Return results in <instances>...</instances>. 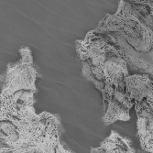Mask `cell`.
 <instances>
[{"instance_id": "cell-5", "label": "cell", "mask_w": 153, "mask_h": 153, "mask_svg": "<svg viewBox=\"0 0 153 153\" xmlns=\"http://www.w3.org/2000/svg\"><path fill=\"white\" fill-rule=\"evenodd\" d=\"M89 81L102 94L103 122L105 125L108 126L118 120L128 121L130 118L129 111L134 106V102L129 98L126 92H121L113 86L94 79Z\"/></svg>"}, {"instance_id": "cell-6", "label": "cell", "mask_w": 153, "mask_h": 153, "mask_svg": "<svg viewBox=\"0 0 153 153\" xmlns=\"http://www.w3.org/2000/svg\"><path fill=\"white\" fill-rule=\"evenodd\" d=\"M120 51L127 63L128 72L134 74H146L153 80V50L149 52H138L122 37L114 34H102Z\"/></svg>"}, {"instance_id": "cell-1", "label": "cell", "mask_w": 153, "mask_h": 153, "mask_svg": "<svg viewBox=\"0 0 153 153\" xmlns=\"http://www.w3.org/2000/svg\"><path fill=\"white\" fill-rule=\"evenodd\" d=\"M35 101L0 110V153H75L62 140L57 115L37 114Z\"/></svg>"}, {"instance_id": "cell-4", "label": "cell", "mask_w": 153, "mask_h": 153, "mask_svg": "<svg viewBox=\"0 0 153 153\" xmlns=\"http://www.w3.org/2000/svg\"><path fill=\"white\" fill-rule=\"evenodd\" d=\"M21 57L16 62L7 64L0 77V109L17 105L18 103L35 101L38 71L30 48L19 50Z\"/></svg>"}, {"instance_id": "cell-8", "label": "cell", "mask_w": 153, "mask_h": 153, "mask_svg": "<svg viewBox=\"0 0 153 153\" xmlns=\"http://www.w3.org/2000/svg\"><path fill=\"white\" fill-rule=\"evenodd\" d=\"M126 93L134 103H146L153 110V80L146 74H131L126 78Z\"/></svg>"}, {"instance_id": "cell-3", "label": "cell", "mask_w": 153, "mask_h": 153, "mask_svg": "<svg viewBox=\"0 0 153 153\" xmlns=\"http://www.w3.org/2000/svg\"><path fill=\"white\" fill-rule=\"evenodd\" d=\"M93 31L120 36L137 51L149 52L153 50V13L136 0H121L117 12L106 14Z\"/></svg>"}, {"instance_id": "cell-2", "label": "cell", "mask_w": 153, "mask_h": 153, "mask_svg": "<svg viewBox=\"0 0 153 153\" xmlns=\"http://www.w3.org/2000/svg\"><path fill=\"white\" fill-rule=\"evenodd\" d=\"M78 58L82 62L86 80H96L126 92V78L130 75L118 49L102 34L89 31L75 41Z\"/></svg>"}, {"instance_id": "cell-7", "label": "cell", "mask_w": 153, "mask_h": 153, "mask_svg": "<svg viewBox=\"0 0 153 153\" xmlns=\"http://www.w3.org/2000/svg\"><path fill=\"white\" fill-rule=\"evenodd\" d=\"M137 115V137L141 149L149 153H153V110L146 103H134Z\"/></svg>"}, {"instance_id": "cell-10", "label": "cell", "mask_w": 153, "mask_h": 153, "mask_svg": "<svg viewBox=\"0 0 153 153\" xmlns=\"http://www.w3.org/2000/svg\"><path fill=\"white\" fill-rule=\"evenodd\" d=\"M136 2L138 3V4H141V5H144V6H147L153 13V1H137L136 0Z\"/></svg>"}, {"instance_id": "cell-9", "label": "cell", "mask_w": 153, "mask_h": 153, "mask_svg": "<svg viewBox=\"0 0 153 153\" xmlns=\"http://www.w3.org/2000/svg\"><path fill=\"white\" fill-rule=\"evenodd\" d=\"M90 153H136V150L130 138L112 130L100 146L93 148Z\"/></svg>"}]
</instances>
